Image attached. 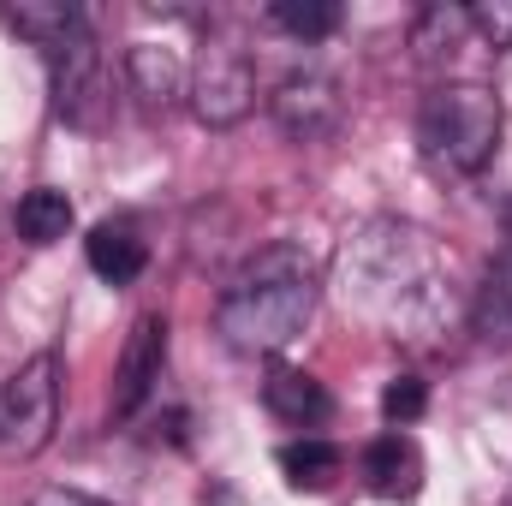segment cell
Returning <instances> with one entry per match:
<instances>
[{
  "mask_svg": "<svg viewBox=\"0 0 512 506\" xmlns=\"http://www.w3.org/2000/svg\"><path fill=\"white\" fill-rule=\"evenodd\" d=\"M167 364V322L161 316H137L126 334V352H120V370H114V417H137L143 399L155 393Z\"/></svg>",
  "mask_w": 512,
  "mask_h": 506,
  "instance_id": "obj_7",
  "label": "cell"
},
{
  "mask_svg": "<svg viewBox=\"0 0 512 506\" xmlns=\"http://www.w3.org/2000/svg\"><path fill=\"white\" fill-rule=\"evenodd\" d=\"M30 506H108V501H96V495H78V489H42Z\"/></svg>",
  "mask_w": 512,
  "mask_h": 506,
  "instance_id": "obj_20",
  "label": "cell"
},
{
  "mask_svg": "<svg viewBox=\"0 0 512 506\" xmlns=\"http://www.w3.org/2000/svg\"><path fill=\"white\" fill-rule=\"evenodd\" d=\"M60 423V352H36L0 381V459H36Z\"/></svg>",
  "mask_w": 512,
  "mask_h": 506,
  "instance_id": "obj_3",
  "label": "cell"
},
{
  "mask_svg": "<svg viewBox=\"0 0 512 506\" xmlns=\"http://www.w3.org/2000/svg\"><path fill=\"white\" fill-rule=\"evenodd\" d=\"M346 471V453L334 447V441H316V435H298V441H286L280 447V477L298 489V495H322V489H334V477Z\"/></svg>",
  "mask_w": 512,
  "mask_h": 506,
  "instance_id": "obj_13",
  "label": "cell"
},
{
  "mask_svg": "<svg viewBox=\"0 0 512 506\" xmlns=\"http://www.w3.org/2000/svg\"><path fill=\"white\" fill-rule=\"evenodd\" d=\"M84 256H90V268H96L108 286H131V280L143 274V262H149V239L137 233V221L114 215V221H96V227H90Z\"/></svg>",
  "mask_w": 512,
  "mask_h": 506,
  "instance_id": "obj_9",
  "label": "cell"
},
{
  "mask_svg": "<svg viewBox=\"0 0 512 506\" xmlns=\"http://www.w3.org/2000/svg\"><path fill=\"white\" fill-rule=\"evenodd\" d=\"M268 114L292 143H316V137H328L340 126V84L322 78V72H292V78L274 84Z\"/></svg>",
  "mask_w": 512,
  "mask_h": 506,
  "instance_id": "obj_6",
  "label": "cell"
},
{
  "mask_svg": "<svg viewBox=\"0 0 512 506\" xmlns=\"http://www.w3.org/2000/svg\"><path fill=\"white\" fill-rule=\"evenodd\" d=\"M0 18H6L18 36H30L36 48H54L60 36H72V30L84 24V12H78L72 0H18V6H0Z\"/></svg>",
  "mask_w": 512,
  "mask_h": 506,
  "instance_id": "obj_14",
  "label": "cell"
},
{
  "mask_svg": "<svg viewBox=\"0 0 512 506\" xmlns=\"http://www.w3.org/2000/svg\"><path fill=\"white\" fill-rule=\"evenodd\" d=\"M316 316V268L298 245H268L239 268V280L227 286L215 328L233 352L245 358H274L286 352Z\"/></svg>",
  "mask_w": 512,
  "mask_h": 506,
  "instance_id": "obj_1",
  "label": "cell"
},
{
  "mask_svg": "<svg viewBox=\"0 0 512 506\" xmlns=\"http://www.w3.org/2000/svg\"><path fill=\"white\" fill-rule=\"evenodd\" d=\"M72 197L66 191H54V185H42V191H24L18 197V209H12V233L24 239V245H60L66 233H72Z\"/></svg>",
  "mask_w": 512,
  "mask_h": 506,
  "instance_id": "obj_12",
  "label": "cell"
},
{
  "mask_svg": "<svg viewBox=\"0 0 512 506\" xmlns=\"http://www.w3.org/2000/svg\"><path fill=\"white\" fill-rule=\"evenodd\" d=\"M423 411H429V387H423V376H393L382 387V417L393 423V429L417 423Z\"/></svg>",
  "mask_w": 512,
  "mask_h": 506,
  "instance_id": "obj_16",
  "label": "cell"
},
{
  "mask_svg": "<svg viewBox=\"0 0 512 506\" xmlns=\"http://www.w3.org/2000/svg\"><path fill=\"white\" fill-rule=\"evenodd\" d=\"M262 405H268L280 423H292V429H316V423L334 417L328 387L316 376H304V370H274V376L262 381Z\"/></svg>",
  "mask_w": 512,
  "mask_h": 506,
  "instance_id": "obj_11",
  "label": "cell"
},
{
  "mask_svg": "<svg viewBox=\"0 0 512 506\" xmlns=\"http://www.w3.org/2000/svg\"><path fill=\"white\" fill-rule=\"evenodd\" d=\"M126 78L131 90L143 96V108H173L179 96H191V72H185V60L173 54V48H161V42H137L126 54Z\"/></svg>",
  "mask_w": 512,
  "mask_h": 506,
  "instance_id": "obj_10",
  "label": "cell"
},
{
  "mask_svg": "<svg viewBox=\"0 0 512 506\" xmlns=\"http://www.w3.org/2000/svg\"><path fill=\"white\" fill-rule=\"evenodd\" d=\"M501 126H507V114H501L495 90L441 84L417 114V143L447 173H483L495 161V149H501Z\"/></svg>",
  "mask_w": 512,
  "mask_h": 506,
  "instance_id": "obj_2",
  "label": "cell"
},
{
  "mask_svg": "<svg viewBox=\"0 0 512 506\" xmlns=\"http://www.w3.org/2000/svg\"><path fill=\"white\" fill-rule=\"evenodd\" d=\"M48 78H54V108L72 126H96V102H102V54L90 24H78L72 36H60L54 48H42Z\"/></svg>",
  "mask_w": 512,
  "mask_h": 506,
  "instance_id": "obj_4",
  "label": "cell"
},
{
  "mask_svg": "<svg viewBox=\"0 0 512 506\" xmlns=\"http://www.w3.org/2000/svg\"><path fill=\"white\" fill-rule=\"evenodd\" d=\"M268 18L286 30V36H304V42H322L340 30V6L334 0H274Z\"/></svg>",
  "mask_w": 512,
  "mask_h": 506,
  "instance_id": "obj_15",
  "label": "cell"
},
{
  "mask_svg": "<svg viewBox=\"0 0 512 506\" xmlns=\"http://www.w3.org/2000/svg\"><path fill=\"white\" fill-rule=\"evenodd\" d=\"M191 108L203 126H239L256 108V72L245 54L215 48L197 72H191Z\"/></svg>",
  "mask_w": 512,
  "mask_h": 506,
  "instance_id": "obj_5",
  "label": "cell"
},
{
  "mask_svg": "<svg viewBox=\"0 0 512 506\" xmlns=\"http://www.w3.org/2000/svg\"><path fill=\"white\" fill-rule=\"evenodd\" d=\"M465 18L489 48H512V0H477Z\"/></svg>",
  "mask_w": 512,
  "mask_h": 506,
  "instance_id": "obj_18",
  "label": "cell"
},
{
  "mask_svg": "<svg viewBox=\"0 0 512 506\" xmlns=\"http://www.w3.org/2000/svg\"><path fill=\"white\" fill-rule=\"evenodd\" d=\"M364 483L382 501H411L423 489V447L405 429H387L364 447Z\"/></svg>",
  "mask_w": 512,
  "mask_h": 506,
  "instance_id": "obj_8",
  "label": "cell"
},
{
  "mask_svg": "<svg viewBox=\"0 0 512 506\" xmlns=\"http://www.w3.org/2000/svg\"><path fill=\"white\" fill-rule=\"evenodd\" d=\"M459 30H471V18H465V12L429 6V12L417 18V48H423V54H435V48H453V36H459Z\"/></svg>",
  "mask_w": 512,
  "mask_h": 506,
  "instance_id": "obj_17",
  "label": "cell"
},
{
  "mask_svg": "<svg viewBox=\"0 0 512 506\" xmlns=\"http://www.w3.org/2000/svg\"><path fill=\"white\" fill-rule=\"evenodd\" d=\"M483 322H501V328H512V251L501 256V268L489 274V292H483Z\"/></svg>",
  "mask_w": 512,
  "mask_h": 506,
  "instance_id": "obj_19",
  "label": "cell"
}]
</instances>
